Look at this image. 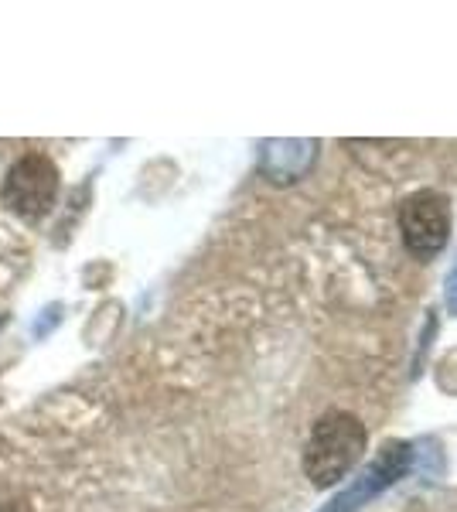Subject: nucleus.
I'll return each mask as SVG.
<instances>
[{"label":"nucleus","mask_w":457,"mask_h":512,"mask_svg":"<svg viewBox=\"0 0 457 512\" xmlns=\"http://www.w3.org/2000/svg\"><path fill=\"white\" fill-rule=\"evenodd\" d=\"M369 448V431L348 410H331L314 420L311 434L304 444L301 468L314 489H335L345 482V475L365 458Z\"/></svg>","instance_id":"f257e3e1"},{"label":"nucleus","mask_w":457,"mask_h":512,"mask_svg":"<svg viewBox=\"0 0 457 512\" xmlns=\"http://www.w3.org/2000/svg\"><path fill=\"white\" fill-rule=\"evenodd\" d=\"M396 222H400V239L406 253L420 263L434 260L447 246V239H451V226H454L451 198L444 192H434V188L413 192L410 198H403Z\"/></svg>","instance_id":"f03ea898"},{"label":"nucleus","mask_w":457,"mask_h":512,"mask_svg":"<svg viewBox=\"0 0 457 512\" xmlns=\"http://www.w3.org/2000/svg\"><path fill=\"white\" fill-rule=\"evenodd\" d=\"M413 468V444L406 441H386L379 454L372 458V465L362 475H355L335 499L318 512H359L369 506L372 499H379L386 489H393L396 482H403Z\"/></svg>","instance_id":"7ed1b4c3"},{"label":"nucleus","mask_w":457,"mask_h":512,"mask_svg":"<svg viewBox=\"0 0 457 512\" xmlns=\"http://www.w3.org/2000/svg\"><path fill=\"white\" fill-rule=\"evenodd\" d=\"M58 195V168L45 154H24L11 164L4 178V202L18 216L38 219L55 205Z\"/></svg>","instance_id":"20e7f679"},{"label":"nucleus","mask_w":457,"mask_h":512,"mask_svg":"<svg viewBox=\"0 0 457 512\" xmlns=\"http://www.w3.org/2000/svg\"><path fill=\"white\" fill-rule=\"evenodd\" d=\"M318 140H263L260 144V171L273 185H294L307 178L318 161Z\"/></svg>","instance_id":"39448f33"},{"label":"nucleus","mask_w":457,"mask_h":512,"mask_svg":"<svg viewBox=\"0 0 457 512\" xmlns=\"http://www.w3.org/2000/svg\"><path fill=\"white\" fill-rule=\"evenodd\" d=\"M444 304H447V315L457 318V256L447 270V280H444Z\"/></svg>","instance_id":"423d86ee"}]
</instances>
